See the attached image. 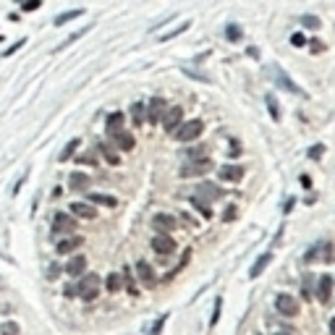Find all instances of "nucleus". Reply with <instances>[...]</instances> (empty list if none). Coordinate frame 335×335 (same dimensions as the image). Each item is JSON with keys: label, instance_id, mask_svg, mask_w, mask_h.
I'll return each mask as SVG.
<instances>
[{"label": "nucleus", "instance_id": "obj_16", "mask_svg": "<svg viewBox=\"0 0 335 335\" xmlns=\"http://www.w3.org/2000/svg\"><path fill=\"white\" fill-rule=\"evenodd\" d=\"M270 262H273V252H264V254H262V257H259L254 264H252V273H249V278H259V275L264 273V267L270 264Z\"/></svg>", "mask_w": 335, "mask_h": 335}, {"label": "nucleus", "instance_id": "obj_26", "mask_svg": "<svg viewBox=\"0 0 335 335\" xmlns=\"http://www.w3.org/2000/svg\"><path fill=\"white\" fill-rule=\"evenodd\" d=\"M131 116H133V123H137V126H139V123H144V105H142V102H137V105L131 107Z\"/></svg>", "mask_w": 335, "mask_h": 335}, {"label": "nucleus", "instance_id": "obj_24", "mask_svg": "<svg viewBox=\"0 0 335 335\" xmlns=\"http://www.w3.org/2000/svg\"><path fill=\"white\" fill-rule=\"evenodd\" d=\"M121 285H123V278H121L118 273H113V275L107 278V291H110V294H118Z\"/></svg>", "mask_w": 335, "mask_h": 335}, {"label": "nucleus", "instance_id": "obj_39", "mask_svg": "<svg viewBox=\"0 0 335 335\" xmlns=\"http://www.w3.org/2000/svg\"><path fill=\"white\" fill-rule=\"evenodd\" d=\"M320 154H322V144H317V147L309 149V158H320Z\"/></svg>", "mask_w": 335, "mask_h": 335}, {"label": "nucleus", "instance_id": "obj_34", "mask_svg": "<svg viewBox=\"0 0 335 335\" xmlns=\"http://www.w3.org/2000/svg\"><path fill=\"white\" fill-rule=\"evenodd\" d=\"M301 24L309 27V29H317V27H320V18H315V16H304V18H301Z\"/></svg>", "mask_w": 335, "mask_h": 335}, {"label": "nucleus", "instance_id": "obj_38", "mask_svg": "<svg viewBox=\"0 0 335 335\" xmlns=\"http://www.w3.org/2000/svg\"><path fill=\"white\" fill-rule=\"evenodd\" d=\"M58 275H60V267H58V264H53V267H50V273H48V278H50V280H55Z\"/></svg>", "mask_w": 335, "mask_h": 335}, {"label": "nucleus", "instance_id": "obj_23", "mask_svg": "<svg viewBox=\"0 0 335 335\" xmlns=\"http://www.w3.org/2000/svg\"><path fill=\"white\" fill-rule=\"evenodd\" d=\"M81 13H84L81 8H74V11H65V13H60V16L55 18V24H58V27H63V24H65V21H71V18H79Z\"/></svg>", "mask_w": 335, "mask_h": 335}, {"label": "nucleus", "instance_id": "obj_20", "mask_svg": "<svg viewBox=\"0 0 335 335\" xmlns=\"http://www.w3.org/2000/svg\"><path fill=\"white\" fill-rule=\"evenodd\" d=\"M113 139H116V144L121 147V149H133V137H131V133H126V131H116L113 133Z\"/></svg>", "mask_w": 335, "mask_h": 335}, {"label": "nucleus", "instance_id": "obj_2", "mask_svg": "<svg viewBox=\"0 0 335 335\" xmlns=\"http://www.w3.org/2000/svg\"><path fill=\"white\" fill-rule=\"evenodd\" d=\"M267 74H270V76L278 81V86H280V89H285V92H294V95L304 97V89H301L294 79H288V76H285V71L280 69V65H270V69H267Z\"/></svg>", "mask_w": 335, "mask_h": 335}, {"label": "nucleus", "instance_id": "obj_21", "mask_svg": "<svg viewBox=\"0 0 335 335\" xmlns=\"http://www.w3.org/2000/svg\"><path fill=\"white\" fill-rule=\"evenodd\" d=\"M121 126H123V113H110L107 116V133L113 137L116 131H121Z\"/></svg>", "mask_w": 335, "mask_h": 335}, {"label": "nucleus", "instance_id": "obj_17", "mask_svg": "<svg viewBox=\"0 0 335 335\" xmlns=\"http://www.w3.org/2000/svg\"><path fill=\"white\" fill-rule=\"evenodd\" d=\"M81 243H84V238H81V236H71V238H65V241H60V243H58V254H69V252L79 249Z\"/></svg>", "mask_w": 335, "mask_h": 335}, {"label": "nucleus", "instance_id": "obj_43", "mask_svg": "<svg viewBox=\"0 0 335 335\" xmlns=\"http://www.w3.org/2000/svg\"><path fill=\"white\" fill-rule=\"evenodd\" d=\"M278 335H291V332H278Z\"/></svg>", "mask_w": 335, "mask_h": 335}, {"label": "nucleus", "instance_id": "obj_33", "mask_svg": "<svg viewBox=\"0 0 335 335\" xmlns=\"http://www.w3.org/2000/svg\"><path fill=\"white\" fill-rule=\"evenodd\" d=\"M0 332H3V335H18V325L16 322H6L3 327H0Z\"/></svg>", "mask_w": 335, "mask_h": 335}, {"label": "nucleus", "instance_id": "obj_22", "mask_svg": "<svg viewBox=\"0 0 335 335\" xmlns=\"http://www.w3.org/2000/svg\"><path fill=\"white\" fill-rule=\"evenodd\" d=\"M89 199H92L95 205H105V207H116L118 199L116 196H107V194H89Z\"/></svg>", "mask_w": 335, "mask_h": 335}, {"label": "nucleus", "instance_id": "obj_6", "mask_svg": "<svg viewBox=\"0 0 335 335\" xmlns=\"http://www.w3.org/2000/svg\"><path fill=\"white\" fill-rule=\"evenodd\" d=\"M212 168V163H210V158H199V160H189L184 168H181V175L184 178H194V175H202V173H207Z\"/></svg>", "mask_w": 335, "mask_h": 335}, {"label": "nucleus", "instance_id": "obj_3", "mask_svg": "<svg viewBox=\"0 0 335 335\" xmlns=\"http://www.w3.org/2000/svg\"><path fill=\"white\" fill-rule=\"evenodd\" d=\"M202 131H205V123H202V121H189V123L181 121V126L173 131V137H175L178 142H191V139H196Z\"/></svg>", "mask_w": 335, "mask_h": 335}, {"label": "nucleus", "instance_id": "obj_5", "mask_svg": "<svg viewBox=\"0 0 335 335\" xmlns=\"http://www.w3.org/2000/svg\"><path fill=\"white\" fill-rule=\"evenodd\" d=\"M163 126H165V131H175L178 126H181V121H184V107L181 105H173V107H168L165 113H163Z\"/></svg>", "mask_w": 335, "mask_h": 335}, {"label": "nucleus", "instance_id": "obj_8", "mask_svg": "<svg viewBox=\"0 0 335 335\" xmlns=\"http://www.w3.org/2000/svg\"><path fill=\"white\" fill-rule=\"evenodd\" d=\"M191 196H196V199H202V202H207V205H210V202H215V199H220V196H222V191H220L215 184H199V186H196V191H194Z\"/></svg>", "mask_w": 335, "mask_h": 335}, {"label": "nucleus", "instance_id": "obj_15", "mask_svg": "<svg viewBox=\"0 0 335 335\" xmlns=\"http://www.w3.org/2000/svg\"><path fill=\"white\" fill-rule=\"evenodd\" d=\"M137 275H139V280H142L144 285H154V273H152V267H149L144 259L137 262Z\"/></svg>", "mask_w": 335, "mask_h": 335}, {"label": "nucleus", "instance_id": "obj_35", "mask_svg": "<svg viewBox=\"0 0 335 335\" xmlns=\"http://www.w3.org/2000/svg\"><path fill=\"white\" fill-rule=\"evenodd\" d=\"M165 322H168V315H163L158 322L152 325V332H149V335H160V330H163V325H165Z\"/></svg>", "mask_w": 335, "mask_h": 335}, {"label": "nucleus", "instance_id": "obj_7", "mask_svg": "<svg viewBox=\"0 0 335 335\" xmlns=\"http://www.w3.org/2000/svg\"><path fill=\"white\" fill-rule=\"evenodd\" d=\"M152 249L158 252L160 257H165V254L170 257L175 252V241L170 238V233H158V236L152 238Z\"/></svg>", "mask_w": 335, "mask_h": 335}, {"label": "nucleus", "instance_id": "obj_4", "mask_svg": "<svg viewBox=\"0 0 335 335\" xmlns=\"http://www.w3.org/2000/svg\"><path fill=\"white\" fill-rule=\"evenodd\" d=\"M275 309L280 311L283 317H296V315H299V301H296L291 294H278Z\"/></svg>", "mask_w": 335, "mask_h": 335}, {"label": "nucleus", "instance_id": "obj_37", "mask_svg": "<svg viewBox=\"0 0 335 335\" xmlns=\"http://www.w3.org/2000/svg\"><path fill=\"white\" fill-rule=\"evenodd\" d=\"M291 42L296 44V48H304V44H306V39H304L301 34H294V37H291Z\"/></svg>", "mask_w": 335, "mask_h": 335}, {"label": "nucleus", "instance_id": "obj_25", "mask_svg": "<svg viewBox=\"0 0 335 335\" xmlns=\"http://www.w3.org/2000/svg\"><path fill=\"white\" fill-rule=\"evenodd\" d=\"M191 205L202 212V217H212V210H210V205L207 202H202V199H196V196H191Z\"/></svg>", "mask_w": 335, "mask_h": 335}, {"label": "nucleus", "instance_id": "obj_18", "mask_svg": "<svg viewBox=\"0 0 335 335\" xmlns=\"http://www.w3.org/2000/svg\"><path fill=\"white\" fill-rule=\"evenodd\" d=\"M69 184H71V189H74V191H86L92 181H89V175H84V173H71Z\"/></svg>", "mask_w": 335, "mask_h": 335}, {"label": "nucleus", "instance_id": "obj_13", "mask_svg": "<svg viewBox=\"0 0 335 335\" xmlns=\"http://www.w3.org/2000/svg\"><path fill=\"white\" fill-rule=\"evenodd\" d=\"M317 299H320L322 304H327V301L332 299V278H330V275H322V278H320V285H317Z\"/></svg>", "mask_w": 335, "mask_h": 335}, {"label": "nucleus", "instance_id": "obj_36", "mask_svg": "<svg viewBox=\"0 0 335 335\" xmlns=\"http://www.w3.org/2000/svg\"><path fill=\"white\" fill-rule=\"evenodd\" d=\"M24 8L27 11H37L39 8V0H24Z\"/></svg>", "mask_w": 335, "mask_h": 335}, {"label": "nucleus", "instance_id": "obj_32", "mask_svg": "<svg viewBox=\"0 0 335 335\" xmlns=\"http://www.w3.org/2000/svg\"><path fill=\"white\" fill-rule=\"evenodd\" d=\"M226 37L236 42V39H241V29H238L236 24H228V29H226Z\"/></svg>", "mask_w": 335, "mask_h": 335}, {"label": "nucleus", "instance_id": "obj_19", "mask_svg": "<svg viewBox=\"0 0 335 335\" xmlns=\"http://www.w3.org/2000/svg\"><path fill=\"white\" fill-rule=\"evenodd\" d=\"M71 210H74V215H76V217H86V220H92V217L97 215V210H95L92 205H84V202H74V205H71Z\"/></svg>", "mask_w": 335, "mask_h": 335}, {"label": "nucleus", "instance_id": "obj_10", "mask_svg": "<svg viewBox=\"0 0 335 335\" xmlns=\"http://www.w3.org/2000/svg\"><path fill=\"white\" fill-rule=\"evenodd\" d=\"M71 231H76V220L65 212H58L53 220V233H71Z\"/></svg>", "mask_w": 335, "mask_h": 335}, {"label": "nucleus", "instance_id": "obj_27", "mask_svg": "<svg viewBox=\"0 0 335 335\" xmlns=\"http://www.w3.org/2000/svg\"><path fill=\"white\" fill-rule=\"evenodd\" d=\"M264 100H267V107H270V116L278 121V118H280V110H278V102H275V97H273V95H267Z\"/></svg>", "mask_w": 335, "mask_h": 335}, {"label": "nucleus", "instance_id": "obj_42", "mask_svg": "<svg viewBox=\"0 0 335 335\" xmlns=\"http://www.w3.org/2000/svg\"><path fill=\"white\" fill-rule=\"evenodd\" d=\"M330 332H332V335H335V320H332V322H330Z\"/></svg>", "mask_w": 335, "mask_h": 335}, {"label": "nucleus", "instance_id": "obj_12", "mask_svg": "<svg viewBox=\"0 0 335 335\" xmlns=\"http://www.w3.org/2000/svg\"><path fill=\"white\" fill-rule=\"evenodd\" d=\"M217 175L222 178V181H241V178H243V168L241 165H222L220 170H217Z\"/></svg>", "mask_w": 335, "mask_h": 335}, {"label": "nucleus", "instance_id": "obj_41", "mask_svg": "<svg viewBox=\"0 0 335 335\" xmlns=\"http://www.w3.org/2000/svg\"><path fill=\"white\" fill-rule=\"evenodd\" d=\"M231 217H236V210H233V207H228V212H226V220H231Z\"/></svg>", "mask_w": 335, "mask_h": 335}, {"label": "nucleus", "instance_id": "obj_9", "mask_svg": "<svg viewBox=\"0 0 335 335\" xmlns=\"http://www.w3.org/2000/svg\"><path fill=\"white\" fill-rule=\"evenodd\" d=\"M165 110H168V102H165L163 97L149 100V105H147V121H149V123H158V121L163 118Z\"/></svg>", "mask_w": 335, "mask_h": 335}, {"label": "nucleus", "instance_id": "obj_29", "mask_svg": "<svg viewBox=\"0 0 335 335\" xmlns=\"http://www.w3.org/2000/svg\"><path fill=\"white\" fill-rule=\"evenodd\" d=\"M76 147H79V139H74V142L65 144V149H63V154H60V160H69L71 154H74V149H76Z\"/></svg>", "mask_w": 335, "mask_h": 335}, {"label": "nucleus", "instance_id": "obj_28", "mask_svg": "<svg viewBox=\"0 0 335 335\" xmlns=\"http://www.w3.org/2000/svg\"><path fill=\"white\" fill-rule=\"evenodd\" d=\"M220 311H222V299L217 296V299H215V311H212V320H210V327H215V325H217V320H220Z\"/></svg>", "mask_w": 335, "mask_h": 335}, {"label": "nucleus", "instance_id": "obj_1", "mask_svg": "<svg viewBox=\"0 0 335 335\" xmlns=\"http://www.w3.org/2000/svg\"><path fill=\"white\" fill-rule=\"evenodd\" d=\"M97 294H100V275H95V273L84 275L81 283L76 285V296H81L84 301H95Z\"/></svg>", "mask_w": 335, "mask_h": 335}, {"label": "nucleus", "instance_id": "obj_31", "mask_svg": "<svg viewBox=\"0 0 335 335\" xmlns=\"http://www.w3.org/2000/svg\"><path fill=\"white\" fill-rule=\"evenodd\" d=\"M189 29V21H184V24L181 27H178V29H173V32H168L165 37H163V42H168V39H173V37H178V34H181V32H186Z\"/></svg>", "mask_w": 335, "mask_h": 335}, {"label": "nucleus", "instance_id": "obj_11", "mask_svg": "<svg viewBox=\"0 0 335 335\" xmlns=\"http://www.w3.org/2000/svg\"><path fill=\"white\" fill-rule=\"evenodd\" d=\"M152 228L158 233H170V231H175V217H170L165 212H158L152 217Z\"/></svg>", "mask_w": 335, "mask_h": 335}, {"label": "nucleus", "instance_id": "obj_40", "mask_svg": "<svg viewBox=\"0 0 335 335\" xmlns=\"http://www.w3.org/2000/svg\"><path fill=\"white\" fill-rule=\"evenodd\" d=\"M65 296H76V285H69V288H65Z\"/></svg>", "mask_w": 335, "mask_h": 335}, {"label": "nucleus", "instance_id": "obj_30", "mask_svg": "<svg viewBox=\"0 0 335 335\" xmlns=\"http://www.w3.org/2000/svg\"><path fill=\"white\" fill-rule=\"evenodd\" d=\"M100 149H102V154H105V158H107V160H110V163H113V165H118V154H116V152H113V149H110V147H107V144H102V147H100Z\"/></svg>", "mask_w": 335, "mask_h": 335}, {"label": "nucleus", "instance_id": "obj_14", "mask_svg": "<svg viewBox=\"0 0 335 335\" xmlns=\"http://www.w3.org/2000/svg\"><path fill=\"white\" fill-rule=\"evenodd\" d=\"M84 270H86V257H74L69 264H65V273H69L71 278H79V275H84Z\"/></svg>", "mask_w": 335, "mask_h": 335}]
</instances>
